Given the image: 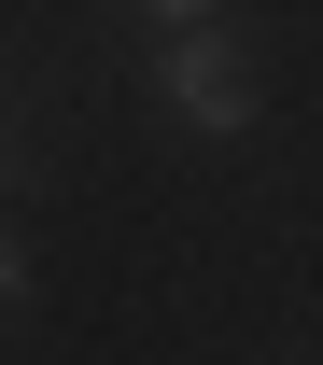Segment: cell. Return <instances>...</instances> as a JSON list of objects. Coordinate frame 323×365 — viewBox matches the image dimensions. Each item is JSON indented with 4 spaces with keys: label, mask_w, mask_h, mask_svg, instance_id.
<instances>
[{
    "label": "cell",
    "mask_w": 323,
    "mask_h": 365,
    "mask_svg": "<svg viewBox=\"0 0 323 365\" xmlns=\"http://www.w3.org/2000/svg\"><path fill=\"white\" fill-rule=\"evenodd\" d=\"M155 14H169V29H211V0H155Z\"/></svg>",
    "instance_id": "2"
},
{
    "label": "cell",
    "mask_w": 323,
    "mask_h": 365,
    "mask_svg": "<svg viewBox=\"0 0 323 365\" xmlns=\"http://www.w3.org/2000/svg\"><path fill=\"white\" fill-rule=\"evenodd\" d=\"M14 281H29V267H14V239H0V309H14Z\"/></svg>",
    "instance_id": "3"
},
{
    "label": "cell",
    "mask_w": 323,
    "mask_h": 365,
    "mask_svg": "<svg viewBox=\"0 0 323 365\" xmlns=\"http://www.w3.org/2000/svg\"><path fill=\"white\" fill-rule=\"evenodd\" d=\"M155 98H169V127L225 140L239 113H253V71H239V43H225V29H169V56H155Z\"/></svg>",
    "instance_id": "1"
}]
</instances>
